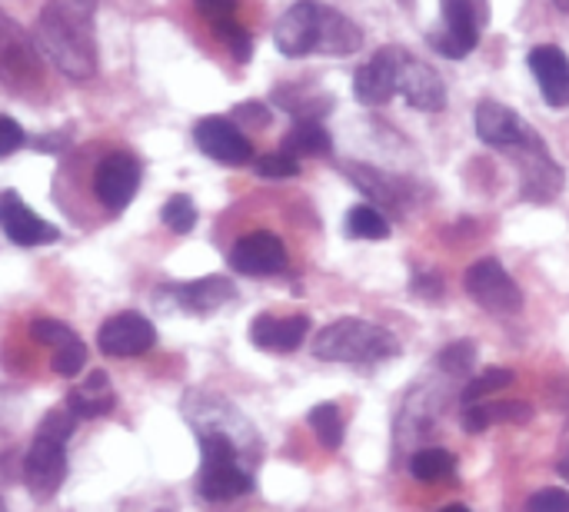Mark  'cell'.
Listing matches in <instances>:
<instances>
[{
    "label": "cell",
    "instance_id": "33",
    "mask_svg": "<svg viewBox=\"0 0 569 512\" xmlns=\"http://www.w3.org/2000/svg\"><path fill=\"white\" fill-rule=\"evenodd\" d=\"M83 363H87V347H83L77 337L53 350V370H57L60 377H67V380L77 377V373L83 370Z\"/></svg>",
    "mask_w": 569,
    "mask_h": 512
},
{
    "label": "cell",
    "instance_id": "27",
    "mask_svg": "<svg viewBox=\"0 0 569 512\" xmlns=\"http://www.w3.org/2000/svg\"><path fill=\"white\" fill-rule=\"evenodd\" d=\"M347 230L357 240H387L390 237V223L377 207H353L347 213Z\"/></svg>",
    "mask_w": 569,
    "mask_h": 512
},
{
    "label": "cell",
    "instance_id": "20",
    "mask_svg": "<svg viewBox=\"0 0 569 512\" xmlns=\"http://www.w3.org/2000/svg\"><path fill=\"white\" fill-rule=\"evenodd\" d=\"M67 410L77 420H97L103 413L113 410V390H110V377L103 370L87 373L83 383H77L67 396Z\"/></svg>",
    "mask_w": 569,
    "mask_h": 512
},
{
    "label": "cell",
    "instance_id": "18",
    "mask_svg": "<svg viewBox=\"0 0 569 512\" xmlns=\"http://www.w3.org/2000/svg\"><path fill=\"white\" fill-rule=\"evenodd\" d=\"M477 133L490 147H517L527 137V127L507 103L483 100L477 107Z\"/></svg>",
    "mask_w": 569,
    "mask_h": 512
},
{
    "label": "cell",
    "instance_id": "7",
    "mask_svg": "<svg viewBox=\"0 0 569 512\" xmlns=\"http://www.w3.org/2000/svg\"><path fill=\"white\" fill-rule=\"evenodd\" d=\"M157 330L140 313H117L97 330V347L103 357H143L153 350Z\"/></svg>",
    "mask_w": 569,
    "mask_h": 512
},
{
    "label": "cell",
    "instance_id": "29",
    "mask_svg": "<svg viewBox=\"0 0 569 512\" xmlns=\"http://www.w3.org/2000/svg\"><path fill=\"white\" fill-rule=\"evenodd\" d=\"M350 180L360 187V190H367L370 197H377L380 203H390V207H400V193L390 187V180L383 177V173H377V170H370V167H350Z\"/></svg>",
    "mask_w": 569,
    "mask_h": 512
},
{
    "label": "cell",
    "instance_id": "39",
    "mask_svg": "<svg viewBox=\"0 0 569 512\" xmlns=\"http://www.w3.org/2000/svg\"><path fill=\"white\" fill-rule=\"evenodd\" d=\"M233 117L240 123H253V127H267L270 123V110L263 103H240V107H233Z\"/></svg>",
    "mask_w": 569,
    "mask_h": 512
},
{
    "label": "cell",
    "instance_id": "10",
    "mask_svg": "<svg viewBox=\"0 0 569 512\" xmlns=\"http://www.w3.org/2000/svg\"><path fill=\"white\" fill-rule=\"evenodd\" d=\"M140 190V163L130 153H110L93 173V193L103 207L123 210Z\"/></svg>",
    "mask_w": 569,
    "mask_h": 512
},
{
    "label": "cell",
    "instance_id": "6",
    "mask_svg": "<svg viewBox=\"0 0 569 512\" xmlns=\"http://www.w3.org/2000/svg\"><path fill=\"white\" fill-rule=\"evenodd\" d=\"M63 476H67V440L37 433L30 450H27V460H23L27 490L37 500H47V496H53L60 490Z\"/></svg>",
    "mask_w": 569,
    "mask_h": 512
},
{
    "label": "cell",
    "instance_id": "25",
    "mask_svg": "<svg viewBox=\"0 0 569 512\" xmlns=\"http://www.w3.org/2000/svg\"><path fill=\"white\" fill-rule=\"evenodd\" d=\"M453 470H457V460L447 450H420L410 460V473L420 483H443L453 476Z\"/></svg>",
    "mask_w": 569,
    "mask_h": 512
},
{
    "label": "cell",
    "instance_id": "43",
    "mask_svg": "<svg viewBox=\"0 0 569 512\" xmlns=\"http://www.w3.org/2000/svg\"><path fill=\"white\" fill-rule=\"evenodd\" d=\"M443 512H470V510H467V506H447Z\"/></svg>",
    "mask_w": 569,
    "mask_h": 512
},
{
    "label": "cell",
    "instance_id": "22",
    "mask_svg": "<svg viewBox=\"0 0 569 512\" xmlns=\"http://www.w3.org/2000/svg\"><path fill=\"white\" fill-rule=\"evenodd\" d=\"M173 297H177V303H180L183 310H190V313H213V310H220L227 300H233L237 290H233V283H227L223 277H207V280H193V283H187V287H177Z\"/></svg>",
    "mask_w": 569,
    "mask_h": 512
},
{
    "label": "cell",
    "instance_id": "42",
    "mask_svg": "<svg viewBox=\"0 0 569 512\" xmlns=\"http://www.w3.org/2000/svg\"><path fill=\"white\" fill-rule=\"evenodd\" d=\"M553 3H557L560 10H567V13H569V0H553Z\"/></svg>",
    "mask_w": 569,
    "mask_h": 512
},
{
    "label": "cell",
    "instance_id": "36",
    "mask_svg": "<svg viewBox=\"0 0 569 512\" xmlns=\"http://www.w3.org/2000/svg\"><path fill=\"white\" fill-rule=\"evenodd\" d=\"M527 512H569L567 490H540L537 496H530Z\"/></svg>",
    "mask_w": 569,
    "mask_h": 512
},
{
    "label": "cell",
    "instance_id": "5",
    "mask_svg": "<svg viewBox=\"0 0 569 512\" xmlns=\"http://www.w3.org/2000/svg\"><path fill=\"white\" fill-rule=\"evenodd\" d=\"M463 287H467L470 300L480 303V307L490 310V313H513V310H520V303H523L520 287H517L513 277L503 270V263L493 260V257L477 260V263L467 270Z\"/></svg>",
    "mask_w": 569,
    "mask_h": 512
},
{
    "label": "cell",
    "instance_id": "11",
    "mask_svg": "<svg viewBox=\"0 0 569 512\" xmlns=\"http://www.w3.org/2000/svg\"><path fill=\"white\" fill-rule=\"evenodd\" d=\"M317 37H320V3L317 0H300L293 3L277 30H273V40H277V50L283 57H307L317 50Z\"/></svg>",
    "mask_w": 569,
    "mask_h": 512
},
{
    "label": "cell",
    "instance_id": "21",
    "mask_svg": "<svg viewBox=\"0 0 569 512\" xmlns=\"http://www.w3.org/2000/svg\"><path fill=\"white\" fill-rule=\"evenodd\" d=\"M533 406L520 400H497V403H470L460 416L467 433H483L497 423H530Z\"/></svg>",
    "mask_w": 569,
    "mask_h": 512
},
{
    "label": "cell",
    "instance_id": "28",
    "mask_svg": "<svg viewBox=\"0 0 569 512\" xmlns=\"http://www.w3.org/2000/svg\"><path fill=\"white\" fill-rule=\"evenodd\" d=\"M473 363H477V347H473L470 340H457V343L443 347V350H440V357H437V367H440L443 373H450V377H463V373H470V370H473Z\"/></svg>",
    "mask_w": 569,
    "mask_h": 512
},
{
    "label": "cell",
    "instance_id": "1",
    "mask_svg": "<svg viewBox=\"0 0 569 512\" xmlns=\"http://www.w3.org/2000/svg\"><path fill=\"white\" fill-rule=\"evenodd\" d=\"M97 3L100 0H47L37 17L33 43L67 77L90 80L97 73Z\"/></svg>",
    "mask_w": 569,
    "mask_h": 512
},
{
    "label": "cell",
    "instance_id": "30",
    "mask_svg": "<svg viewBox=\"0 0 569 512\" xmlns=\"http://www.w3.org/2000/svg\"><path fill=\"white\" fill-rule=\"evenodd\" d=\"M163 223L173 230V233H190L193 227H197V207H193V200L190 197H183V193H177V197H170L167 203H163Z\"/></svg>",
    "mask_w": 569,
    "mask_h": 512
},
{
    "label": "cell",
    "instance_id": "4",
    "mask_svg": "<svg viewBox=\"0 0 569 512\" xmlns=\"http://www.w3.org/2000/svg\"><path fill=\"white\" fill-rule=\"evenodd\" d=\"M443 3V30L430 33V47L440 57L460 60L477 50L480 33L490 20L487 0H440Z\"/></svg>",
    "mask_w": 569,
    "mask_h": 512
},
{
    "label": "cell",
    "instance_id": "35",
    "mask_svg": "<svg viewBox=\"0 0 569 512\" xmlns=\"http://www.w3.org/2000/svg\"><path fill=\"white\" fill-rule=\"evenodd\" d=\"M30 337L37 340V343H43V347H63L67 340H73V330L67 327V323H60V320H33L30 323Z\"/></svg>",
    "mask_w": 569,
    "mask_h": 512
},
{
    "label": "cell",
    "instance_id": "17",
    "mask_svg": "<svg viewBox=\"0 0 569 512\" xmlns=\"http://www.w3.org/2000/svg\"><path fill=\"white\" fill-rule=\"evenodd\" d=\"M310 333V320L307 317H287V320H277L270 313H260L250 327V340L253 347L260 350H270V353H293L303 337Z\"/></svg>",
    "mask_w": 569,
    "mask_h": 512
},
{
    "label": "cell",
    "instance_id": "37",
    "mask_svg": "<svg viewBox=\"0 0 569 512\" xmlns=\"http://www.w3.org/2000/svg\"><path fill=\"white\" fill-rule=\"evenodd\" d=\"M193 3L213 27L223 20H233V13H237V0H193Z\"/></svg>",
    "mask_w": 569,
    "mask_h": 512
},
{
    "label": "cell",
    "instance_id": "13",
    "mask_svg": "<svg viewBox=\"0 0 569 512\" xmlns=\"http://www.w3.org/2000/svg\"><path fill=\"white\" fill-rule=\"evenodd\" d=\"M400 47H383L373 53L353 77V93L363 107H383L397 93V67H400Z\"/></svg>",
    "mask_w": 569,
    "mask_h": 512
},
{
    "label": "cell",
    "instance_id": "3",
    "mask_svg": "<svg viewBox=\"0 0 569 512\" xmlns=\"http://www.w3.org/2000/svg\"><path fill=\"white\" fill-rule=\"evenodd\" d=\"M197 490L207 503H230L253 490L250 473L237 460V446L227 433H203L200 436V476Z\"/></svg>",
    "mask_w": 569,
    "mask_h": 512
},
{
    "label": "cell",
    "instance_id": "23",
    "mask_svg": "<svg viewBox=\"0 0 569 512\" xmlns=\"http://www.w3.org/2000/svg\"><path fill=\"white\" fill-rule=\"evenodd\" d=\"M273 103L280 110L293 113L297 120H320L333 107V97L323 93V90H310V87L290 83V87H277L273 90Z\"/></svg>",
    "mask_w": 569,
    "mask_h": 512
},
{
    "label": "cell",
    "instance_id": "40",
    "mask_svg": "<svg viewBox=\"0 0 569 512\" xmlns=\"http://www.w3.org/2000/svg\"><path fill=\"white\" fill-rule=\"evenodd\" d=\"M413 290H417V293H423V297H440V293H443L440 277H420V280L413 283Z\"/></svg>",
    "mask_w": 569,
    "mask_h": 512
},
{
    "label": "cell",
    "instance_id": "9",
    "mask_svg": "<svg viewBox=\"0 0 569 512\" xmlns=\"http://www.w3.org/2000/svg\"><path fill=\"white\" fill-rule=\"evenodd\" d=\"M193 140L197 147L213 157L217 163H227V167H243L253 160V147L250 140L227 120V117H203L197 127H193Z\"/></svg>",
    "mask_w": 569,
    "mask_h": 512
},
{
    "label": "cell",
    "instance_id": "24",
    "mask_svg": "<svg viewBox=\"0 0 569 512\" xmlns=\"http://www.w3.org/2000/svg\"><path fill=\"white\" fill-rule=\"evenodd\" d=\"M330 150H333V140L320 120H297L293 130L283 137V147H280V153H287L293 160L297 157H323Z\"/></svg>",
    "mask_w": 569,
    "mask_h": 512
},
{
    "label": "cell",
    "instance_id": "16",
    "mask_svg": "<svg viewBox=\"0 0 569 512\" xmlns=\"http://www.w3.org/2000/svg\"><path fill=\"white\" fill-rule=\"evenodd\" d=\"M33 70H37L33 47L27 43L23 30L0 10V77L7 83L23 87L27 83V73H33Z\"/></svg>",
    "mask_w": 569,
    "mask_h": 512
},
{
    "label": "cell",
    "instance_id": "19",
    "mask_svg": "<svg viewBox=\"0 0 569 512\" xmlns=\"http://www.w3.org/2000/svg\"><path fill=\"white\" fill-rule=\"evenodd\" d=\"M360 47H363L360 27L347 13L320 3V37H317V50L320 53H330V57H347V53H357Z\"/></svg>",
    "mask_w": 569,
    "mask_h": 512
},
{
    "label": "cell",
    "instance_id": "41",
    "mask_svg": "<svg viewBox=\"0 0 569 512\" xmlns=\"http://www.w3.org/2000/svg\"><path fill=\"white\" fill-rule=\"evenodd\" d=\"M560 473H563V480L569 483V460H563V463H560Z\"/></svg>",
    "mask_w": 569,
    "mask_h": 512
},
{
    "label": "cell",
    "instance_id": "31",
    "mask_svg": "<svg viewBox=\"0 0 569 512\" xmlns=\"http://www.w3.org/2000/svg\"><path fill=\"white\" fill-rule=\"evenodd\" d=\"M510 383H513V373H510V370H490V373L477 377V380L463 390V403H467V406H470V403H480V400L493 396L497 390H507Z\"/></svg>",
    "mask_w": 569,
    "mask_h": 512
},
{
    "label": "cell",
    "instance_id": "32",
    "mask_svg": "<svg viewBox=\"0 0 569 512\" xmlns=\"http://www.w3.org/2000/svg\"><path fill=\"white\" fill-rule=\"evenodd\" d=\"M213 30H217V37L230 47V53H233L237 63H247V60L253 57V40H250V33H247L237 20H223V23H217Z\"/></svg>",
    "mask_w": 569,
    "mask_h": 512
},
{
    "label": "cell",
    "instance_id": "2",
    "mask_svg": "<svg viewBox=\"0 0 569 512\" xmlns=\"http://www.w3.org/2000/svg\"><path fill=\"white\" fill-rule=\"evenodd\" d=\"M313 353L330 363H387L400 353V343L390 330L367 320H337L313 340Z\"/></svg>",
    "mask_w": 569,
    "mask_h": 512
},
{
    "label": "cell",
    "instance_id": "14",
    "mask_svg": "<svg viewBox=\"0 0 569 512\" xmlns=\"http://www.w3.org/2000/svg\"><path fill=\"white\" fill-rule=\"evenodd\" d=\"M230 267L243 277H270L287 267V247L273 233H250L233 243Z\"/></svg>",
    "mask_w": 569,
    "mask_h": 512
},
{
    "label": "cell",
    "instance_id": "44",
    "mask_svg": "<svg viewBox=\"0 0 569 512\" xmlns=\"http://www.w3.org/2000/svg\"><path fill=\"white\" fill-rule=\"evenodd\" d=\"M0 512H7V510H3V503H0Z\"/></svg>",
    "mask_w": 569,
    "mask_h": 512
},
{
    "label": "cell",
    "instance_id": "8",
    "mask_svg": "<svg viewBox=\"0 0 569 512\" xmlns=\"http://www.w3.org/2000/svg\"><path fill=\"white\" fill-rule=\"evenodd\" d=\"M397 93H403L407 103L423 113H437L447 107V87L440 73L430 63L410 57L407 50L400 53V67H397Z\"/></svg>",
    "mask_w": 569,
    "mask_h": 512
},
{
    "label": "cell",
    "instance_id": "38",
    "mask_svg": "<svg viewBox=\"0 0 569 512\" xmlns=\"http://www.w3.org/2000/svg\"><path fill=\"white\" fill-rule=\"evenodd\" d=\"M23 147V130L13 117H0V157H10Z\"/></svg>",
    "mask_w": 569,
    "mask_h": 512
},
{
    "label": "cell",
    "instance_id": "26",
    "mask_svg": "<svg viewBox=\"0 0 569 512\" xmlns=\"http://www.w3.org/2000/svg\"><path fill=\"white\" fill-rule=\"evenodd\" d=\"M307 423H310V430L317 433V440L327 450H340V443H343V416H340V406L320 403V406L310 410Z\"/></svg>",
    "mask_w": 569,
    "mask_h": 512
},
{
    "label": "cell",
    "instance_id": "15",
    "mask_svg": "<svg viewBox=\"0 0 569 512\" xmlns=\"http://www.w3.org/2000/svg\"><path fill=\"white\" fill-rule=\"evenodd\" d=\"M530 70H533L550 107H569V57L560 47H553V43L533 47Z\"/></svg>",
    "mask_w": 569,
    "mask_h": 512
},
{
    "label": "cell",
    "instance_id": "12",
    "mask_svg": "<svg viewBox=\"0 0 569 512\" xmlns=\"http://www.w3.org/2000/svg\"><path fill=\"white\" fill-rule=\"evenodd\" d=\"M0 230L17 247H43L60 240V230L47 220H40L13 190L0 193Z\"/></svg>",
    "mask_w": 569,
    "mask_h": 512
},
{
    "label": "cell",
    "instance_id": "34",
    "mask_svg": "<svg viewBox=\"0 0 569 512\" xmlns=\"http://www.w3.org/2000/svg\"><path fill=\"white\" fill-rule=\"evenodd\" d=\"M257 173L263 180H290V177L300 173V163L293 157H287V153H267V157L257 160Z\"/></svg>",
    "mask_w": 569,
    "mask_h": 512
}]
</instances>
